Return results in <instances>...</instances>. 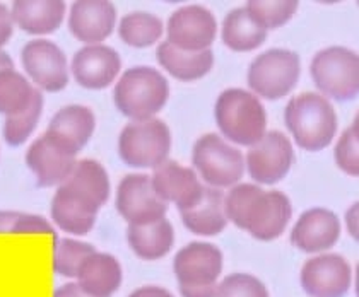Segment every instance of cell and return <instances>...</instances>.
<instances>
[{
  "label": "cell",
  "mask_w": 359,
  "mask_h": 297,
  "mask_svg": "<svg viewBox=\"0 0 359 297\" xmlns=\"http://www.w3.org/2000/svg\"><path fill=\"white\" fill-rule=\"evenodd\" d=\"M287 130L304 151L325 148L337 134V115L330 101L322 95L303 92L287 103L284 111Z\"/></svg>",
  "instance_id": "obj_1"
},
{
  "label": "cell",
  "mask_w": 359,
  "mask_h": 297,
  "mask_svg": "<svg viewBox=\"0 0 359 297\" xmlns=\"http://www.w3.org/2000/svg\"><path fill=\"white\" fill-rule=\"evenodd\" d=\"M168 96V81L151 67L128 69L116 82L113 92L118 111L134 122L154 118L165 108Z\"/></svg>",
  "instance_id": "obj_2"
},
{
  "label": "cell",
  "mask_w": 359,
  "mask_h": 297,
  "mask_svg": "<svg viewBox=\"0 0 359 297\" xmlns=\"http://www.w3.org/2000/svg\"><path fill=\"white\" fill-rule=\"evenodd\" d=\"M221 134L238 146H253L267 128V115L259 97L243 89H228L214 109Z\"/></svg>",
  "instance_id": "obj_3"
},
{
  "label": "cell",
  "mask_w": 359,
  "mask_h": 297,
  "mask_svg": "<svg viewBox=\"0 0 359 297\" xmlns=\"http://www.w3.org/2000/svg\"><path fill=\"white\" fill-rule=\"evenodd\" d=\"M171 148L170 128L161 120L132 122L118 137V154L122 161L139 170H156L168 161Z\"/></svg>",
  "instance_id": "obj_4"
},
{
  "label": "cell",
  "mask_w": 359,
  "mask_h": 297,
  "mask_svg": "<svg viewBox=\"0 0 359 297\" xmlns=\"http://www.w3.org/2000/svg\"><path fill=\"white\" fill-rule=\"evenodd\" d=\"M311 77L323 97L337 101L354 99L359 92L358 53L344 46H330L315 55Z\"/></svg>",
  "instance_id": "obj_5"
},
{
  "label": "cell",
  "mask_w": 359,
  "mask_h": 297,
  "mask_svg": "<svg viewBox=\"0 0 359 297\" xmlns=\"http://www.w3.org/2000/svg\"><path fill=\"white\" fill-rule=\"evenodd\" d=\"M192 163L201 178L212 188H231L245 173L241 151L231 147L216 134H208L195 142Z\"/></svg>",
  "instance_id": "obj_6"
},
{
  "label": "cell",
  "mask_w": 359,
  "mask_h": 297,
  "mask_svg": "<svg viewBox=\"0 0 359 297\" xmlns=\"http://www.w3.org/2000/svg\"><path fill=\"white\" fill-rule=\"evenodd\" d=\"M299 57L283 48L269 50L255 58L248 69V85L255 95L265 99H280L298 84Z\"/></svg>",
  "instance_id": "obj_7"
},
{
  "label": "cell",
  "mask_w": 359,
  "mask_h": 297,
  "mask_svg": "<svg viewBox=\"0 0 359 297\" xmlns=\"http://www.w3.org/2000/svg\"><path fill=\"white\" fill-rule=\"evenodd\" d=\"M294 152L286 135L272 130L265 132L262 139L250 146L245 158L250 176L260 185H276L290 173Z\"/></svg>",
  "instance_id": "obj_8"
},
{
  "label": "cell",
  "mask_w": 359,
  "mask_h": 297,
  "mask_svg": "<svg viewBox=\"0 0 359 297\" xmlns=\"http://www.w3.org/2000/svg\"><path fill=\"white\" fill-rule=\"evenodd\" d=\"M116 210L128 224H149L166 216L168 203L156 193L149 176L128 174L116 190Z\"/></svg>",
  "instance_id": "obj_9"
},
{
  "label": "cell",
  "mask_w": 359,
  "mask_h": 297,
  "mask_svg": "<svg viewBox=\"0 0 359 297\" xmlns=\"http://www.w3.org/2000/svg\"><path fill=\"white\" fill-rule=\"evenodd\" d=\"M22 67L29 79L46 92H58L69 84V65L64 52L48 40L26 43L21 52Z\"/></svg>",
  "instance_id": "obj_10"
},
{
  "label": "cell",
  "mask_w": 359,
  "mask_h": 297,
  "mask_svg": "<svg viewBox=\"0 0 359 297\" xmlns=\"http://www.w3.org/2000/svg\"><path fill=\"white\" fill-rule=\"evenodd\" d=\"M76 163V152L50 134L34 140L26 154V164L40 186H60L72 173Z\"/></svg>",
  "instance_id": "obj_11"
},
{
  "label": "cell",
  "mask_w": 359,
  "mask_h": 297,
  "mask_svg": "<svg viewBox=\"0 0 359 297\" xmlns=\"http://www.w3.org/2000/svg\"><path fill=\"white\" fill-rule=\"evenodd\" d=\"M353 270L346 258L335 253L310 258L303 265L302 285L310 297H344L351 287Z\"/></svg>",
  "instance_id": "obj_12"
},
{
  "label": "cell",
  "mask_w": 359,
  "mask_h": 297,
  "mask_svg": "<svg viewBox=\"0 0 359 297\" xmlns=\"http://www.w3.org/2000/svg\"><path fill=\"white\" fill-rule=\"evenodd\" d=\"M168 40L177 48L189 52L209 50L217 34V22L212 13L198 6L182 7L168 21Z\"/></svg>",
  "instance_id": "obj_13"
},
{
  "label": "cell",
  "mask_w": 359,
  "mask_h": 297,
  "mask_svg": "<svg viewBox=\"0 0 359 297\" xmlns=\"http://www.w3.org/2000/svg\"><path fill=\"white\" fill-rule=\"evenodd\" d=\"M151 181L156 193L166 203H175L180 210L192 209L204 193L197 173L175 161H166L156 167Z\"/></svg>",
  "instance_id": "obj_14"
},
{
  "label": "cell",
  "mask_w": 359,
  "mask_h": 297,
  "mask_svg": "<svg viewBox=\"0 0 359 297\" xmlns=\"http://www.w3.org/2000/svg\"><path fill=\"white\" fill-rule=\"evenodd\" d=\"M122 69L120 55L110 46L88 45L72 58V74L77 84L86 89H104Z\"/></svg>",
  "instance_id": "obj_15"
},
{
  "label": "cell",
  "mask_w": 359,
  "mask_h": 297,
  "mask_svg": "<svg viewBox=\"0 0 359 297\" xmlns=\"http://www.w3.org/2000/svg\"><path fill=\"white\" fill-rule=\"evenodd\" d=\"M115 6L107 0H79L70 7L69 29L79 41L100 45L113 33Z\"/></svg>",
  "instance_id": "obj_16"
},
{
  "label": "cell",
  "mask_w": 359,
  "mask_h": 297,
  "mask_svg": "<svg viewBox=\"0 0 359 297\" xmlns=\"http://www.w3.org/2000/svg\"><path fill=\"white\" fill-rule=\"evenodd\" d=\"M341 237V221L332 210L310 209L302 214L291 233V243L304 253L330 249Z\"/></svg>",
  "instance_id": "obj_17"
},
{
  "label": "cell",
  "mask_w": 359,
  "mask_h": 297,
  "mask_svg": "<svg viewBox=\"0 0 359 297\" xmlns=\"http://www.w3.org/2000/svg\"><path fill=\"white\" fill-rule=\"evenodd\" d=\"M291 216L292 207L286 195L276 190L262 191L250 210L245 230L259 241H272L286 230Z\"/></svg>",
  "instance_id": "obj_18"
},
{
  "label": "cell",
  "mask_w": 359,
  "mask_h": 297,
  "mask_svg": "<svg viewBox=\"0 0 359 297\" xmlns=\"http://www.w3.org/2000/svg\"><path fill=\"white\" fill-rule=\"evenodd\" d=\"M173 270L180 284H212L222 272V253L210 243H190L177 253Z\"/></svg>",
  "instance_id": "obj_19"
},
{
  "label": "cell",
  "mask_w": 359,
  "mask_h": 297,
  "mask_svg": "<svg viewBox=\"0 0 359 297\" xmlns=\"http://www.w3.org/2000/svg\"><path fill=\"white\" fill-rule=\"evenodd\" d=\"M183 224L197 236H216L228 226L224 210V193L219 188L204 186V193L192 209L180 210Z\"/></svg>",
  "instance_id": "obj_20"
},
{
  "label": "cell",
  "mask_w": 359,
  "mask_h": 297,
  "mask_svg": "<svg viewBox=\"0 0 359 297\" xmlns=\"http://www.w3.org/2000/svg\"><path fill=\"white\" fill-rule=\"evenodd\" d=\"M95 113L86 106L72 104V106H65L55 113L46 134L53 135L62 144H65L70 151L79 154L81 148H84L91 135L95 134Z\"/></svg>",
  "instance_id": "obj_21"
},
{
  "label": "cell",
  "mask_w": 359,
  "mask_h": 297,
  "mask_svg": "<svg viewBox=\"0 0 359 297\" xmlns=\"http://www.w3.org/2000/svg\"><path fill=\"white\" fill-rule=\"evenodd\" d=\"M14 26L29 34H50L60 27L65 4L60 0H18L13 4Z\"/></svg>",
  "instance_id": "obj_22"
},
{
  "label": "cell",
  "mask_w": 359,
  "mask_h": 297,
  "mask_svg": "<svg viewBox=\"0 0 359 297\" xmlns=\"http://www.w3.org/2000/svg\"><path fill=\"white\" fill-rule=\"evenodd\" d=\"M122 267L115 256L95 251L77 273V284L93 297H110L122 285Z\"/></svg>",
  "instance_id": "obj_23"
},
{
  "label": "cell",
  "mask_w": 359,
  "mask_h": 297,
  "mask_svg": "<svg viewBox=\"0 0 359 297\" xmlns=\"http://www.w3.org/2000/svg\"><path fill=\"white\" fill-rule=\"evenodd\" d=\"M52 212L53 221L62 230H67L76 236H84L95 226L97 217V209L91 203L86 202L79 195L58 186L57 193L53 195L52 200Z\"/></svg>",
  "instance_id": "obj_24"
},
{
  "label": "cell",
  "mask_w": 359,
  "mask_h": 297,
  "mask_svg": "<svg viewBox=\"0 0 359 297\" xmlns=\"http://www.w3.org/2000/svg\"><path fill=\"white\" fill-rule=\"evenodd\" d=\"M156 57H158L159 65L166 72H170L171 76L183 82L202 79L204 76H208L214 65V55L210 50L189 52V50L177 48L170 41H163L158 46Z\"/></svg>",
  "instance_id": "obj_25"
},
{
  "label": "cell",
  "mask_w": 359,
  "mask_h": 297,
  "mask_svg": "<svg viewBox=\"0 0 359 297\" xmlns=\"http://www.w3.org/2000/svg\"><path fill=\"white\" fill-rule=\"evenodd\" d=\"M127 241L142 260H159L173 248L175 230L165 217L149 224H128Z\"/></svg>",
  "instance_id": "obj_26"
},
{
  "label": "cell",
  "mask_w": 359,
  "mask_h": 297,
  "mask_svg": "<svg viewBox=\"0 0 359 297\" xmlns=\"http://www.w3.org/2000/svg\"><path fill=\"white\" fill-rule=\"evenodd\" d=\"M60 186H65L67 190L79 195L81 198L91 203L97 210L108 202V197H110L108 173L100 163L93 161V159L77 161L72 173Z\"/></svg>",
  "instance_id": "obj_27"
},
{
  "label": "cell",
  "mask_w": 359,
  "mask_h": 297,
  "mask_svg": "<svg viewBox=\"0 0 359 297\" xmlns=\"http://www.w3.org/2000/svg\"><path fill=\"white\" fill-rule=\"evenodd\" d=\"M267 38V31L257 25L245 7L235 9L222 22V41L233 52H252Z\"/></svg>",
  "instance_id": "obj_28"
},
{
  "label": "cell",
  "mask_w": 359,
  "mask_h": 297,
  "mask_svg": "<svg viewBox=\"0 0 359 297\" xmlns=\"http://www.w3.org/2000/svg\"><path fill=\"white\" fill-rule=\"evenodd\" d=\"M163 29L165 26L158 15L149 13H130L120 21L118 34L127 45L146 48V46L154 45L163 36Z\"/></svg>",
  "instance_id": "obj_29"
},
{
  "label": "cell",
  "mask_w": 359,
  "mask_h": 297,
  "mask_svg": "<svg viewBox=\"0 0 359 297\" xmlns=\"http://www.w3.org/2000/svg\"><path fill=\"white\" fill-rule=\"evenodd\" d=\"M36 89L14 69L0 72V115H15L33 99Z\"/></svg>",
  "instance_id": "obj_30"
},
{
  "label": "cell",
  "mask_w": 359,
  "mask_h": 297,
  "mask_svg": "<svg viewBox=\"0 0 359 297\" xmlns=\"http://www.w3.org/2000/svg\"><path fill=\"white\" fill-rule=\"evenodd\" d=\"M43 104H45V99H43L40 89H36L28 106L22 109V111L15 113V115L6 116V123H4V139H6V142L9 144V146L18 147L29 139V135L33 134L34 128H36V125L41 118Z\"/></svg>",
  "instance_id": "obj_31"
},
{
  "label": "cell",
  "mask_w": 359,
  "mask_h": 297,
  "mask_svg": "<svg viewBox=\"0 0 359 297\" xmlns=\"http://www.w3.org/2000/svg\"><path fill=\"white\" fill-rule=\"evenodd\" d=\"M250 18L265 31L284 26L298 11L294 0H250L245 6Z\"/></svg>",
  "instance_id": "obj_32"
},
{
  "label": "cell",
  "mask_w": 359,
  "mask_h": 297,
  "mask_svg": "<svg viewBox=\"0 0 359 297\" xmlns=\"http://www.w3.org/2000/svg\"><path fill=\"white\" fill-rule=\"evenodd\" d=\"M95 251V246L88 243L69 240V237L58 240L55 244V253H53V270L62 277L76 279L79 268Z\"/></svg>",
  "instance_id": "obj_33"
},
{
  "label": "cell",
  "mask_w": 359,
  "mask_h": 297,
  "mask_svg": "<svg viewBox=\"0 0 359 297\" xmlns=\"http://www.w3.org/2000/svg\"><path fill=\"white\" fill-rule=\"evenodd\" d=\"M262 188L252 183H243V185L231 186L228 195H224V210L228 221H231L236 228H247V221L252 210L253 203L262 193Z\"/></svg>",
  "instance_id": "obj_34"
},
{
  "label": "cell",
  "mask_w": 359,
  "mask_h": 297,
  "mask_svg": "<svg viewBox=\"0 0 359 297\" xmlns=\"http://www.w3.org/2000/svg\"><path fill=\"white\" fill-rule=\"evenodd\" d=\"M335 163L344 171L346 174L356 176L359 174V127L358 118L354 123L341 135L337 146L334 151Z\"/></svg>",
  "instance_id": "obj_35"
},
{
  "label": "cell",
  "mask_w": 359,
  "mask_h": 297,
  "mask_svg": "<svg viewBox=\"0 0 359 297\" xmlns=\"http://www.w3.org/2000/svg\"><path fill=\"white\" fill-rule=\"evenodd\" d=\"M217 297H269V291L250 273H231L217 285Z\"/></svg>",
  "instance_id": "obj_36"
},
{
  "label": "cell",
  "mask_w": 359,
  "mask_h": 297,
  "mask_svg": "<svg viewBox=\"0 0 359 297\" xmlns=\"http://www.w3.org/2000/svg\"><path fill=\"white\" fill-rule=\"evenodd\" d=\"M14 234H50V236H55V230H53L52 224L43 217L21 214L14 228Z\"/></svg>",
  "instance_id": "obj_37"
},
{
  "label": "cell",
  "mask_w": 359,
  "mask_h": 297,
  "mask_svg": "<svg viewBox=\"0 0 359 297\" xmlns=\"http://www.w3.org/2000/svg\"><path fill=\"white\" fill-rule=\"evenodd\" d=\"M182 297H217V284H180Z\"/></svg>",
  "instance_id": "obj_38"
},
{
  "label": "cell",
  "mask_w": 359,
  "mask_h": 297,
  "mask_svg": "<svg viewBox=\"0 0 359 297\" xmlns=\"http://www.w3.org/2000/svg\"><path fill=\"white\" fill-rule=\"evenodd\" d=\"M13 31H14V22H13V15H11V11L7 9L6 6L0 4V48L11 40Z\"/></svg>",
  "instance_id": "obj_39"
},
{
  "label": "cell",
  "mask_w": 359,
  "mask_h": 297,
  "mask_svg": "<svg viewBox=\"0 0 359 297\" xmlns=\"http://www.w3.org/2000/svg\"><path fill=\"white\" fill-rule=\"evenodd\" d=\"M22 212H14V210H0V234H14V228Z\"/></svg>",
  "instance_id": "obj_40"
},
{
  "label": "cell",
  "mask_w": 359,
  "mask_h": 297,
  "mask_svg": "<svg viewBox=\"0 0 359 297\" xmlns=\"http://www.w3.org/2000/svg\"><path fill=\"white\" fill-rule=\"evenodd\" d=\"M53 297H93V296H89L88 292H84L77 282H70V284L62 285L60 289H57Z\"/></svg>",
  "instance_id": "obj_41"
},
{
  "label": "cell",
  "mask_w": 359,
  "mask_h": 297,
  "mask_svg": "<svg viewBox=\"0 0 359 297\" xmlns=\"http://www.w3.org/2000/svg\"><path fill=\"white\" fill-rule=\"evenodd\" d=\"M128 297H173L166 289L156 287V285H147V287H140L135 292H132Z\"/></svg>",
  "instance_id": "obj_42"
},
{
  "label": "cell",
  "mask_w": 359,
  "mask_h": 297,
  "mask_svg": "<svg viewBox=\"0 0 359 297\" xmlns=\"http://www.w3.org/2000/svg\"><path fill=\"white\" fill-rule=\"evenodd\" d=\"M346 221H347V230H349L351 236L358 241V203H354V205L351 207V210L347 212Z\"/></svg>",
  "instance_id": "obj_43"
},
{
  "label": "cell",
  "mask_w": 359,
  "mask_h": 297,
  "mask_svg": "<svg viewBox=\"0 0 359 297\" xmlns=\"http://www.w3.org/2000/svg\"><path fill=\"white\" fill-rule=\"evenodd\" d=\"M9 69H14L13 58H11L6 52H2V50H0V72H4V70H9Z\"/></svg>",
  "instance_id": "obj_44"
}]
</instances>
